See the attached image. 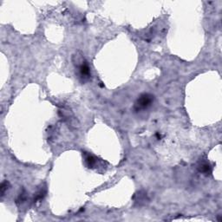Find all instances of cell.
Returning a JSON list of instances; mask_svg holds the SVG:
<instances>
[{"label": "cell", "instance_id": "obj_1", "mask_svg": "<svg viewBox=\"0 0 222 222\" xmlns=\"http://www.w3.org/2000/svg\"><path fill=\"white\" fill-rule=\"evenodd\" d=\"M154 102V97L150 95V94H142V96H140V97L138 98L134 103V109L138 112L143 109L148 108V107L151 105Z\"/></svg>", "mask_w": 222, "mask_h": 222}, {"label": "cell", "instance_id": "obj_2", "mask_svg": "<svg viewBox=\"0 0 222 222\" xmlns=\"http://www.w3.org/2000/svg\"><path fill=\"white\" fill-rule=\"evenodd\" d=\"M78 70L80 72L81 76L82 78H89L90 76V71H89V67L86 61H82L80 64L78 65Z\"/></svg>", "mask_w": 222, "mask_h": 222}, {"label": "cell", "instance_id": "obj_3", "mask_svg": "<svg viewBox=\"0 0 222 222\" xmlns=\"http://www.w3.org/2000/svg\"><path fill=\"white\" fill-rule=\"evenodd\" d=\"M198 169H199L200 172L204 173V174H208V173L211 172V168H210L209 164L206 163V162L200 163V164L199 165V167H198Z\"/></svg>", "mask_w": 222, "mask_h": 222}, {"label": "cell", "instance_id": "obj_4", "mask_svg": "<svg viewBox=\"0 0 222 222\" xmlns=\"http://www.w3.org/2000/svg\"><path fill=\"white\" fill-rule=\"evenodd\" d=\"M85 160H86V163L89 166V168H92L96 164V162H97V159L94 156L90 155V154H87L86 155Z\"/></svg>", "mask_w": 222, "mask_h": 222}, {"label": "cell", "instance_id": "obj_5", "mask_svg": "<svg viewBox=\"0 0 222 222\" xmlns=\"http://www.w3.org/2000/svg\"><path fill=\"white\" fill-rule=\"evenodd\" d=\"M8 185H9V183H8V181H7V180L4 181V182L2 183V185H1V188H0V190H1V195L2 196L4 195V194L5 193V191L8 189Z\"/></svg>", "mask_w": 222, "mask_h": 222}]
</instances>
